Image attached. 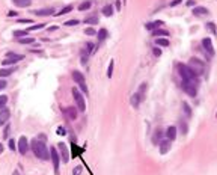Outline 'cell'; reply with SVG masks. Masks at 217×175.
<instances>
[{
	"label": "cell",
	"mask_w": 217,
	"mask_h": 175,
	"mask_svg": "<svg viewBox=\"0 0 217 175\" xmlns=\"http://www.w3.org/2000/svg\"><path fill=\"white\" fill-rule=\"evenodd\" d=\"M6 104H8V97L6 95H0V109L6 107Z\"/></svg>",
	"instance_id": "obj_40"
},
{
	"label": "cell",
	"mask_w": 217,
	"mask_h": 175,
	"mask_svg": "<svg viewBox=\"0 0 217 175\" xmlns=\"http://www.w3.org/2000/svg\"><path fill=\"white\" fill-rule=\"evenodd\" d=\"M163 131L158 128V130H155L154 131V134H152V143H154V145H158L161 141H163Z\"/></svg>",
	"instance_id": "obj_22"
},
{
	"label": "cell",
	"mask_w": 217,
	"mask_h": 175,
	"mask_svg": "<svg viewBox=\"0 0 217 175\" xmlns=\"http://www.w3.org/2000/svg\"><path fill=\"white\" fill-rule=\"evenodd\" d=\"M30 149L36 159L44 160V161L50 160V148H47L45 142H42L39 139H33V141H30Z\"/></svg>",
	"instance_id": "obj_1"
},
{
	"label": "cell",
	"mask_w": 217,
	"mask_h": 175,
	"mask_svg": "<svg viewBox=\"0 0 217 175\" xmlns=\"http://www.w3.org/2000/svg\"><path fill=\"white\" fill-rule=\"evenodd\" d=\"M216 116H217V113H216Z\"/></svg>",
	"instance_id": "obj_56"
},
{
	"label": "cell",
	"mask_w": 217,
	"mask_h": 175,
	"mask_svg": "<svg viewBox=\"0 0 217 175\" xmlns=\"http://www.w3.org/2000/svg\"><path fill=\"white\" fill-rule=\"evenodd\" d=\"M83 23H85V24H91V26H97V24L100 23V18H98L97 15H91V17L85 18Z\"/></svg>",
	"instance_id": "obj_25"
},
{
	"label": "cell",
	"mask_w": 217,
	"mask_h": 175,
	"mask_svg": "<svg viewBox=\"0 0 217 175\" xmlns=\"http://www.w3.org/2000/svg\"><path fill=\"white\" fill-rule=\"evenodd\" d=\"M17 15H18L17 11H9V12H8V17H11V18H12V17H17Z\"/></svg>",
	"instance_id": "obj_51"
},
{
	"label": "cell",
	"mask_w": 217,
	"mask_h": 175,
	"mask_svg": "<svg viewBox=\"0 0 217 175\" xmlns=\"http://www.w3.org/2000/svg\"><path fill=\"white\" fill-rule=\"evenodd\" d=\"M36 139H39V141L45 142V141H47V136H45L44 133H39V134H38V137H36Z\"/></svg>",
	"instance_id": "obj_50"
},
{
	"label": "cell",
	"mask_w": 217,
	"mask_h": 175,
	"mask_svg": "<svg viewBox=\"0 0 217 175\" xmlns=\"http://www.w3.org/2000/svg\"><path fill=\"white\" fill-rule=\"evenodd\" d=\"M56 133H57L59 136H65V134H67V130H65V127H62V126H59V127L56 128Z\"/></svg>",
	"instance_id": "obj_43"
},
{
	"label": "cell",
	"mask_w": 217,
	"mask_h": 175,
	"mask_svg": "<svg viewBox=\"0 0 217 175\" xmlns=\"http://www.w3.org/2000/svg\"><path fill=\"white\" fill-rule=\"evenodd\" d=\"M101 12H103V15H106V17H112L113 15V12H115V9H113V6L109 3V5H106V6H103V9H101Z\"/></svg>",
	"instance_id": "obj_27"
},
{
	"label": "cell",
	"mask_w": 217,
	"mask_h": 175,
	"mask_svg": "<svg viewBox=\"0 0 217 175\" xmlns=\"http://www.w3.org/2000/svg\"><path fill=\"white\" fill-rule=\"evenodd\" d=\"M3 151H5V146H3V145H2V143H0V154H2V153H3Z\"/></svg>",
	"instance_id": "obj_54"
},
{
	"label": "cell",
	"mask_w": 217,
	"mask_h": 175,
	"mask_svg": "<svg viewBox=\"0 0 217 175\" xmlns=\"http://www.w3.org/2000/svg\"><path fill=\"white\" fill-rule=\"evenodd\" d=\"M29 149H30V143L27 141V137L26 136H21L18 142H17V151L21 154V156H26L29 153Z\"/></svg>",
	"instance_id": "obj_8"
},
{
	"label": "cell",
	"mask_w": 217,
	"mask_h": 175,
	"mask_svg": "<svg viewBox=\"0 0 217 175\" xmlns=\"http://www.w3.org/2000/svg\"><path fill=\"white\" fill-rule=\"evenodd\" d=\"M158 145H160V154L164 156V154H168L170 151V141L169 139H163Z\"/></svg>",
	"instance_id": "obj_19"
},
{
	"label": "cell",
	"mask_w": 217,
	"mask_h": 175,
	"mask_svg": "<svg viewBox=\"0 0 217 175\" xmlns=\"http://www.w3.org/2000/svg\"><path fill=\"white\" fill-rule=\"evenodd\" d=\"M180 3H183V0H172V2L169 3V6L170 8H175V6H178Z\"/></svg>",
	"instance_id": "obj_48"
},
{
	"label": "cell",
	"mask_w": 217,
	"mask_h": 175,
	"mask_svg": "<svg viewBox=\"0 0 217 175\" xmlns=\"http://www.w3.org/2000/svg\"><path fill=\"white\" fill-rule=\"evenodd\" d=\"M23 59H24L23 55H17V53H14V52H6L5 59L2 60V65H3V67H9V65L17 64V62H20V60H23Z\"/></svg>",
	"instance_id": "obj_7"
},
{
	"label": "cell",
	"mask_w": 217,
	"mask_h": 175,
	"mask_svg": "<svg viewBox=\"0 0 217 175\" xmlns=\"http://www.w3.org/2000/svg\"><path fill=\"white\" fill-rule=\"evenodd\" d=\"M6 86H8V82H6L5 79H0V91L6 89Z\"/></svg>",
	"instance_id": "obj_47"
},
{
	"label": "cell",
	"mask_w": 217,
	"mask_h": 175,
	"mask_svg": "<svg viewBox=\"0 0 217 175\" xmlns=\"http://www.w3.org/2000/svg\"><path fill=\"white\" fill-rule=\"evenodd\" d=\"M107 36H109V30H107L106 27H101V29L97 32V39H98L100 42L106 41V39H107Z\"/></svg>",
	"instance_id": "obj_21"
},
{
	"label": "cell",
	"mask_w": 217,
	"mask_h": 175,
	"mask_svg": "<svg viewBox=\"0 0 217 175\" xmlns=\"http://www.w3.org/2000/svg\"><path fill=\"white\" fill-rule=\"evenodd\" d=\"M80 21L79 20H68V21H65V24L63 26H68V27H71V26H77Z\"/></svg>",
	"instance_id": "obj_42"
},
{
	"label": "cell",
	"mask_w": 217,
	"mask_h": 175,
	"mask_svg": "<svg viewBox=\"0 0 217 175\" xmlns=\"http://www.w3.org/2000/svg\"><path fill=\"white\" fill-rule=\"evenodd\" d=\"M11 134V124H5V128H3V139H9Z\"/></svg>",
	"instance_id": "obj_37"
},
{
	"label": "cell",
	"mask_w": 217,
	"mask_h": 175,
	"mask_svg": "<svg viewBox=\"0 0 217 175\" xmlns=\"http://www.w3.org/2000/svg\"><path fill=\"white\" fill-rule=\"evenodd\" d=\"M27 33H29V30H27V29H24V30H14V32H12L14 38H17V39H20V38H26Z\"/></svg>",
	"instance_id": "obj_28"
},
{
	"label": "cell",
	"mask_w": 217,
	"mask_h": 175,
	"mask_svg": "<svg viewBox=\"0 0 217 175\" xmlns=\"http://www.w3.org/2000/svg\"><path fill=\"white\" fill-rule=\"evenodd\" d=\"M67 116H68V119L69 121H74V119H77V115H79V109H75V107H72V106H69V107H67L65 109V112H63Z\"/></svg>",
	"instance_id": "obj_17"
},
{
	"label": "cell",
	"mask_w": 217,
	"mask_h": 175,
	"mask_svg": "<svg viewBox=\"0 0 217 175\" xmlns=\"http://www.w3.org/2000/svg\"><path fill=\"white\" fill-rule=\"evenodd\" d=\"M146 88H148V85L146 83H142L139 86V91H137V94H139V97H140V100H145V95H146Z\"/></svg>",
	"instance_id": "obj_29"
},
{
	"label": "cell",
	"mask_w": 217,
	"mask_h": 175,
	"mask_svg": "<svg viewBox=\"0 0 217 175\" xmlns=\"http://www.w3.org/2000/svg\"><path fill=\"white\" fill-rule=\"evenodd\" d=\"M92 8V2L91 0H85L83 3H80V6H79V11H87V9H91Z\"/></svg>",
	"instance_id": "obj_31"
},
{
	"label": "cell",
	"mask_w": 217,
	"mask_h": 175,
	"mask_svg": "<svg viewBox=\"0 0 217 175\" xmlns=\"http://www.w3.org/2000/svg\"><path fill=\"white\" fill-rule=\"evenodd\" d=\"M208 14H210L208 8H205V6H195V8H193V14H191V15H195V17H202V15H208Z\"/></svg>",
	"instance_id": "obj_18"
},
{
	"label": "cell",
	"mask_w": 217,
	"mask_h": 175,
	"mask_svg": "<svg viewBox=\"0 0 217 175\" xmlns=\"http://www.w3.org/2000/svg\"><path fill=\"white\" fill-rule=\"evenodd\" d=\"M151 35L154 36V38H169V36H170L169 30L161 29V27H158V29H155V30H152Z\"/></svg>",
	"instance_id": "obj_16"
},
{
	"label": "cell",
	"mask_w": 217,
	"mask_h": 175,
	"mask_svg": "<svg viewBox=\"0 0 217 175\" xmlns=\"http://www.w3.org/2000/svg\"><path fill=\"white\" fill-rule=\"evenodd\" d=\"M161 26H164V21H161V20H155V21H149V23H146V24H145V29L149 30V32H152V30H155V29H158V27H161Z\"/></svg>",
	"instance_id": "obj_15"
},
{
	"label": "cell",
	"mask_w": 217,
	"mask_h": 175,
	"mask_svg": "<svg viewBox=\"0 0 217 175\" xmlns=\"http://www.w3.org/2000/svg\"><path fill=\"white\" fill-rule=\"evenodd\" d=\"M188 67L193 70L198 76H202L203 72H205V62H202L201 59H198V57H191L190 60H188Z\"/></svg>",
	"instance_id": "obj_6"
},
{
	"label": "cell",
	"mask_w": 217,
	"mask_h": 175,
	"mask_svg": "<svg viewBox=\"0 0 217 175\" xmlns=\"http://www.w3.org/2000/svg\"><path fill=\"white\" fill-rule=\"evenodd\" d=\"M79 88H80V91H82V92H85V95H87V86H86V83L80 85Z\"/></svg>",
	"instance_id": "obj_49"
},
{
	"label": "cell",
	"mask_w": 217,
	"mask_h": 175,
	"mask_svg": "<svg viewBox=\"0 0 217 175\" xmlns=\"http://www.w3.org/2000/svg\"><path fill=\"white\" fill-rule=\"evenodd\" d=\"M72 11V5H67L65 8H62L56 15H65V14H68V12H71Z\"/></svg>",
	"instance_id": "obj_36"
},
{
	"label": "cell",
	"mask_w": 217,
	"mask_h": 175,
	"mask_svg": "<svg viewBox=\"0 0 217 175\" xmlns=\"http://www.w3.org/2000/svg\"><path fill=\"white\" fill-rule=\"evenodd\" d=\"M178 130L181 131V136H185L188 133V124L185 121H181L180 122V127H178Z\"/></svg>",
	"instance_id": "obj_30"
},
{
	"label": "cell",
	"mask_w": 217,
	"mask_h": 175,
	"mask_svg": "<svg viewBox=\"0 0 217 175\" xmlns=\"http://www.w3.org/2000/svg\"><path fill=\"white\" fill-rule=\"evenodd\" d=\"M12 175H21V174H20L18 171H14V172H12Z\"/></svg>",
	"instance_id": "obj_55"
},
{
	"label": "cell",
	"mask_w": 217,
	"mask_h": 175,
	"mask_svg": "<svg viewBox=\"0 0 217 175\" xmlns=\"http://www.w3.org/2000/svg\"><path fill=\"white\" fill-rule=\"evenodd\" d=\"M42 27H45V23H39V24H32V26L27 29L29 32H36V30H41Z\"/></svg>",
	"instance_id": "obj_34"
},
{
	"label": "cell",
	"mask_w": 217,
	"mask_h": 175,
	"mask_svg": "<svg viewBox=\"0 0 217 175\" xmlns=\"http://www.w3.org/2000/svg\"><path fill=\"white\" fill-rule=\"evenodd\" d=\"M59 29V26H50L48 27V32H54V30H57Z\"/></svg>",
	"instance_id": "obj_53"
},
{
	"label": "cell",
	"mask_w": 217,
	"mask_h": 175,
	"mask_svg": "<svg viewBox=\"0 0 217 175\" xmlns=\"http://www.w3.org/2000/svg\"><path fill=\"white\" fill-rule=\"evenodd\" d=\"M178 72H180V77H181V82H190V80H196L199 76L191 70L188 65L185 64H178Z\"/></svg>",
	"instance_id": "obj_2"
},
{
	"label": "cell",
	"mask_w": 217,
	"mask_h": 175,
	"mask_svg": "<svg viewBox=\"0 0 217 175\" xmlns=\"http://www.w3.org/2000/svg\"><path fill=\"white\" fill-rule=\"evenodd\" d=\"M195 3H196L195 0H187V3H185V5H187L188 8H193V6H195Z\"/></svg>",
	"instance_id": "obj_52"
},
{
	"label": "cell",
	"mask_w": 217,
	"mask_h": 175,
	"mask_svg": "<svg viewBox=\"0 0 217 175\" xmlns=\"http://www.w3.org/2000/svg\"><path fill=\"white\" fill-rule=\"evenodd\" d=\"M50 160H52V163H53L54 174L59 175L60 174V156L57 153V148L56 146H50Z\"/></svg>",
	"instance_id": "obj_4"
},
{
	"label": "cell",
	"mask_w": 217,
	"mask_h": 175,
	"mask_svg": "<svg viewBox=\"0 0 217 175\" xmlns=\"http://www.w3.org/2000/svg\"><path fill=\"white\" fill-rule=\"evenodd\" d=\"M71 76H72V80H74L75 83H77L79 86H80V85H83V83H86V80H85V76H83V72H82V71H79V70H74Z\"/></svg>",
	"instance_id": "obj_14"
},
{
	"label": "cell",
	"mask_w": 217,
	"mask_h": 175,
	"mask_svg": "<svg viewBox=\"0 0 217 175\" xmlns=\"http://www.w3.org/2000/svg\"><path fill=\"white\" fill-rule=\"evenodd\" d=\"M17 21H18L20 24H32V23H33L30 18H18Z\"/></svg>",
	"instance_id": "obj_45"
},
{
	"label": "cell",
	"mask_w": 217,
	"mask_h": 175,
	"mask_svg": "<svg viewBox=\"0 0 217 175\" xmlns=\"http://www.w3.org/2000/svg\"><path fill=\"white\" fill-rule=\"evenodd\" d=\"M154 42L157 47H169L170 45V41L168 38H157V39H154Z\"/></svg>",
	"instance_id": "obj_26"
},
{
	"label": "cell",
	"mask_w": 217,
	"mask_h": 175,
	"mask_svg": "<svg viewBox=\"0 0 217 175\" xmlns=\"http://www.w3.org/2000/svg\"><path fill=\"white\" fill-rule=\"evenodd\" d=\"M164 136H166V139H169L170 142H173V141L176 139V136H178V128H176V127H173V126L168 127V128H166Z\"/></svg>",
	"instance_id": "obj_13"
},
{
	"label": "cell",
	"mask_w": 217,
	"mask_h": 175,
	"mask_svg": "<svg viewBox=\"0 0 217 175\" xmlns=\"http://www.w3.org/2000/svg\"><path fill=\"white\" fill-rule=\"evenodd\" d=\"M205 27H207V29H208L213 35H216V36H217V27H216V24H214L213 21H208V23L205 24Z\"/></svg>",
	"instance_id": "obj_33"
},
{
	"label": "cell",
	"mask_w": 217,
	"mask_h": 175,
	"mask_svg": "<svg viewBox=\"0 0 217 175\" xmlns=\"http://www.w3.org/2000/svg\"><path fill=\"white\" fill-rule=\"evenodd\" d=\"M57 148H59V151H60V160L63 161V163H68V161H69V151H68L67 143L59 142L57 143Z\"/></svg>",
	"instance_id": "obj_10"
},
{
	"label": "cell",
	"mask_w": 217,
	"mask_h": 175,
	"mask_svg": "<svg viewBox=\"0 0 217 175\" xmlns=\"http://www.w3.org/2000/svg\"><path fill=\"white\" fill-rule=\"evenodd\" d=\"M15 8H29L32 5V0H12Z\"/></svg>",
	"instance_id": "obj_23"
},
{
	"label": "cell",
	"mask_w": 217,
	"mask_h": 175,
	"mask_svg": "<svg viewBox=\"0 0 217 175\" xmlns=\"http://www.w3.org/2000/svg\"><path fill=\"white\" fill-rule=\"evenodd\" d=\"M152 53H154V56H157V57H160V56H161V48L155 45L154 48H152Z\"/></svg>",
	"instance_id": "obj_44"
},
{
	"label": "cell",
	"mask_w": 217,
	"mask_h": 175,
	"mask_svg": "<svg viewBox=\"0 0 217 175\" xmlns=\"http://www.w3.org/2000/svg\"><path fill=\"white\" fill-rule=\"evenodd\" d=\"M71 92H72V97H74V100H75V104H77L79 112H86V101H85L83 94L79 91V88H72Z\"/></svg>",
	"instance_id": "obj_5"
},
{
	"label": "cell",
	"mask_w": 217,
	"mask_h": 175,
	"mask_svg": "<svg viewBox=\"0 0 217 175\" xmlns=\"http://www.w3.org/2000/svg\"><path fill=\"white\" fill-rule=\"evenodd\" d=\"M181 88L188 97H196L198 95V88H199V79L190 80V82H181Z\"/></svg>",
	"instance_id": "obj_3"
},
{
	"label": "cell",
	"mask_w": 217,
	"mask_h": 175,
	"mask_svg": "<svg viewBox=\"0 0 217 175\" xmlns=\"http://www.w3.org/2000/svg\"><path fill=\"white\" fill-rule=\"evenodd\" d=\"M8 141H9L8 145H9V149H11V151H17V143H15V141H14V139H11V137H9Z\"/></svg>",
	"instance_id": "obj_41"
},
{
	"label": "cell",
	"mask_w": 217,
	"mask_h": 175,
	"mask_svg": "<svg viewBox=\"0 0 217 175\" xmlns=\"http://www.w3.org/2000/svg\"><path fill=\"white\" fill-rule=\"evenodd\" d=\"M9 118H11V110L8 107L0 109V127L5 126V124H8Z\"/></svg>",
	"instance_id": "obj_12"
},
{
	"label": "cell",
	"mask_w": 217,
	"mask_h": 175,
	"mask_svg": "<svg viewBox=\"0 0 217 175\" xmlns=\"http://www.w3.org/2000/svg\"><path fill=\"white\" fill-rule=\"evenodd\" d=\"M18 44H33L35 42V38H30V36H26V38H20L17 39Z\"/></svg>",
	"instance_id": "obj_35"
},
{
	"label": "cell",
	"mask_w": 217,
	"mask_h": 175,
	"mask_svg": "<svg viewBox=\"0 0 217 175\" xmlns=\"http://www.w3.org/2000/svg\"><path fill=\"white\" fill-rule=\"evenodd\" d=\"M82 171H83L82 166H75V168L72 169V175H82Z\"/></svg>",
	"instance_id": "obj_46"
},
{
	"label": "cell",
	"mask_w": 217,
	"mask_h": 175,
	"mask_svg": "<svg viewBox=\"0 0 217 175\" xmlns=\"http://www.w3.org/2000/svg\"><path fill=\"white\" fill-rule=\"evenodd\" d=\"M140 103H142V100H140L139 94H137V92H134V94L131 95V98H130V104H131L134 109H137V107L140 106Z\"/></svg>",
	"instance_id": "obj_24"
},
{
	"label": "cell",
	"mask_w": 217,
	"mask_h": 175,
	"mask_svg": "<svg viewBox=\"0 0 217 175\" xmlns=\"http://www.w3.org/2000/svg\"><path fill=\"white\" fill-rule=\"evenodd\" d=\"M15 67H5V68H0V79H5L8 76H12L15 72Z\"/></svg>",
	"instance_id": "obj_20"
},
{
	"label": "cell",
	"mask_w": 217,
	"mask_h": 175,
	"mask_svg": "<svg viewBox=\"0 0 217 175\" xmlns=\"http://www.w3.org/2000/svg\"><path fill=\"white\" fill-rule=\"evenodd\" d=\"M85 35L94 36V35H97V29H94V27H86V29H85Z\"/></svg>",
	"instance_id": "obj_39"
},
{
	"label": "cell",
	"mask_w": 217,
	"mask_h": 175,
	"mask_svg": "<svg viewBox=\"0 0 217 175\" xmlns=\"http://www.w3.org/2000/svg\"><path fill=\"white\" fill-rule=\"evenodd\" d=\"M202 47H203V50H205V53L210 56V57H213L214 55H216V50H214V45H213V41H211V38H203L202 39Z\"/></svg>",
	"instance_id": "obj_9"
},
{
	"label": "cell",
	"mask_w": 217,
	"mask_h": 175,
	"mask_svg": "<svg viewBox=\"0 0 217 175\" xmlns=\"http://www.w3.org/2000/svg\"><path fill=\"white\" fill-rule=\"evenodd\" d=\"M32 14L36 17H48V15H54L56 11H54V8H42V9L32 11Z\"/></svg>",
	"instance_id": "obj_11"
},
{
	"label": "cell",
	"mask_w": 217,
	"mask_h": 175,
	"mask_svg": "<svg viewBox=\"0 0 217 175\" xmlns=\"http://www.w3.org/2000/svg\"><path fill=\"white\" fill-rule=\"evenodd\" d=\"M181 106H183V110H184L185 116H187V118H190V116H191V107L188 106V103L183 101V103H181Z\"/></svg>",
	"instance_id": "obj_32"
},
{
	"label": "cell",
	"mask_w": 217,
	"mask_h": 175,
	"mask_svg": "<svg viewBox=\"0 0 217 175\" xmlns=\"http://www.w3.org/2000/svg\"><path fill=\"white\" fill-rule=\"evenodd\" d=\"M113 68H115V60L112 59V60L109 62V68H107V77H109V79L113 76Z\"/></svg>",
	"instance_id": "obj_38"
}]
</instances>
